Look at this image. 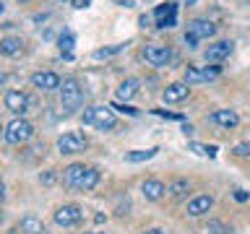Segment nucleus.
Returning <instances> with one entry per match:
<instances>
[{"instance_id":"nucleus-1","label":"nucleus","mask_w":250,"mask_h":234,"mask_svg":"<svg viewBox=\"0 0 250 234\" xmlns=\"http://www.w3.org/2000/svg\"><path fill=\"white\" fill-rule=\"evenodd\" d=\"M81 122L83 125H94L97 130H115L117 128V117L112 112V107H89V109H83V115H81Z\"/></svg>"},{"instance_id":"nucleus-2","label":"nucleus","mask_w":250,"mask_h":234,"mask_svg":"<svg viewBox=\"0 0 250 234\" xmlns=\"http://www.w3.org/2000/svg\"><path fill=\"white\" fill-rule=\"evenodd\" d=\"M58 91H60V104L65 112H76V109L83 104V89H81V83H78V78H73V76L62 78Z\"/></svg>"},{"instance_id":"nucleus-3","label":"nucleus","mask_w":250,"mask_h":234,"mask_svg":"<svg viewBox=\"0 0 250 234\" xmlns=\"http://www.w3.org/2000/svg\"><path fill=\"white\" fill-rule=\"evenodd\" d=\"M34 138V125H31L29 120H23V117H16V120H11L5 125V140L8 143H26V140Z\"/></svg>"},{"instance_id":"nucleus-4","label":"nucleus","mask_w":250,"mask_h":234,"mask_svg":"<svg viewBox=\"0 0 250 234\" xmlns=\"http://www.w3.org/2000/svg\"><path fill=\"white\" fill-rule=\"evenodd\" d=\"M86 146H89V140H86L83 133H65V136L58 138V151L60 154H81L86 151Z\"/></svg>"},{"instance_id":"nucleus-5","label":"nucleus","mask_w":250,"mask_h":234,"mask_svg":"<svg viewBox=\"0 0 250 234\" xmlns=\"http://www.w3.org/2000/svg\"><path fill=\"white\" fill-rule=\"evenodd\" d=\"M219 73H222V68L219 65H211V68H185V76H183V81L188 86H193V83H206V81H214V78H219Z\"/></svg>"},{"instance_id":"nucleus-6","label":"nucleus","mask_w":250,"mask_h":234,"mask_svg":"<svg viewBox=\"0 0 250 234\" xmlns=\"http://www.w3.org/2000/svg\"><path fill=\"white\" fill-rule=\"evenodd\" d=\"M83 218V211L81 206H76V203H68V206H60L58 211H55V224L58 226H76L78 221Z\"/></svg>"},{"instance_id":"nucleus-7","label":"nucleus","mask_w":250,"mask_h":234,"mask_svg":"<svg viewBox=\"0 0 250 234\" xmlns=\"http://www.w3.org/2000/svg\"><path fill=\"white\" fill-rule=\"evenodd\" d=\"M144 60L154 68H162L172 60V52H169V47H164V44H146L144 47Z\"/></svg>"},{"instance_id":"nucleus-8","label":"nucleus","mask_w":250,"mask_h":234,"mask_svg":"<svg viewBox=\"0 0 250 234\" xmlns=\"http://www.w3.org/2000/svg\"><path fill=\"white\" fill-rule=\"evenodd\" d=\"M232 50H234V44L229 42V39H222V42H214V44H208L206 47V62H211V65H219L222 60H227L232 55Z\"/></svg>"},{"instance_id":"nucleus-9","label":"nucleus","mask_w":250,"mask_h":234,"mask_svg":"<svg viewBox=\"0 0 250 234\" xmlns=\"http://www.w3.org/2000/svg\"><path fill=\"white\" fill-rule=\"evenodd\" d=\"M208 122L216 125V128L229 130V128H237L240 125V115L234 112V109H214V112L208 115Z\"/></svg>"},{"instance_id":"nucleus-10","label":"nucleus","mask_w":250,"mask_h":234,"mask_svg":"<svg viewBox=\"0 0 250 234\" xmlns=\"http://www.w3.org/2000/svg\"><path fill=\"white\" fill-rule=\"evenodd\" d=\"M31 83H34V89H42V91H58L62 78L52 73V70H39V73L31 76Z\"/></svg>"},{"instance_id":"nucleus-11","label":"nucleus","mask_w":250,"mask_h":234,"mask_svg":"<svg viewBox=\"0 0 250 234\" xmlns=\"http://www.w3.org/2000/svg\"><path fill=\"white\" fill-rule=\"evenodd\" d=\"M156 16V29H172L177 23V5L175 3H162L154 11Z\"/></svg>"},{"instance_id":"nucleus-12","label":"nucleus","mask_w":250,"mask_h":234,"mask_svg":"<svg viewBox=\"0 0 250 234\" xmlns=\"http://www.w3.org/2000/svg\"><path fill=\"white\" fill-rule=\"evenodd\" d=\"M29 104H31V101H29V97L23 91H16V89L13 91H5V107L11 109L13 115H26L29 112Z\"/></svg>"},{"instance_id":"nucleus-13","label":"nucleus","mask_w":250,"mask_h":234,"mask_svg":"<svg viewBox=\"0 0 250 234\" xmlns=\"http://www.w3.org/2000/svg\"><path fill=\"white\" fill-rule=\"evenodd\" d=\"M188 34H193L195 39H211L216 34V26L208 19H193L188 23Z\"/></svg>"},{"instance_id":"nucleus-14","label":"nucleus","mask_w":250,"mask_h":234,"mask_svg":"<svg viewBox=\"0 0 250 234\" xmlns=\"http://www.w3.org/2000/svg\"><path fill=\"white\" fill-rule=\"evenodd\" d=\"M211 206H214V198H211V195H195V198L188 203V216L198 218L203 214H208Z\"/></svg>"},{"instance_id":"nucleus-15","label":"nucleus","mask_w":250,"mask_h":234,"mask_svg":"<svg viewBox=\"0 0 250 234\" xmlns=\"http://www.w3.org/2000/svg\"><path fill=\"white\" fill-rule=\"evenodd\" d=\"M141 193H144L146 200H162L164 195H167V185H164L162 179H146V182L141 185Z\"/></svg>"},{"instance_id":"nucleus-16","label":"nucleus","mask_w":250,"mask_h":234,"mask_svg":"<svg viewBox=\"0 0 250 234\" xmlns=\"http://www.w3.org/2000/svg\"><path fill=\"white\" fill-rule=\"evenodd\" d=\"M188 94H190V89H188V83H185V81H180V83H169L167 89H164L162 99L167 101V104H175V101H183V99H188Z\"/></svg>"},{"instance_id":"nucleus-17","label":"nucleus","mask_w":250,"mask_h":234,"mask_svg":"<svg viewBox=\"0 0 250 234\" xmlns=\"http://www.w3.org/2000/svg\"><path fill=\"white\" fill-rule=\"evenodd\" d=\"M86 169H89V167H83V164H70V167L62 172V182H65L68 187H73V190H78V185H81Z\"/></svg>"},{"instance_id":"nucleus-18","label":"nucleus","mask_w":250,"mask_h":234,"mask_svg":"<svg viewBox=\"0 0 250 234\" xmlns=\"http://www.w3.org/2000/svg\"><path fill=\"white\" fill-rule=\"evenodd\" d=\"M21 52H23V39L21 37L0 39V55H5V58H19Z\"/></svg>"},{"instance_id":"nucleus-19","label":"nucleus","mask_w":250,"mask_h":234,"mask_svg":"<svg viewBox=\"0 0 250 234\" xmlns=\"http://www.w3.org/2000/svg\"><path fill=\"white\" fill-rule=\"evenodd\" d=\"M138 94V78H125V81L117 86V91H115V97L120 99V101H128L133 99Z\"/></svg>"},{"instance_id":"nucleus-20","label":"nucleus","mask_w":250,"mask_h":234,"mask_svg":"<svg viewBox=\"0 0 250 234\" xmlns=\"http://www.w3.org/2000/svg\"><path fill=\"white\" fill-rule=\"evenodd\" d=\"M21 232H23V234H44L42 218H37L34 214L23 216V218H21Z\"/></svg>"},{"instance_id":"nucleus-21","label":"nucleus","mask_w":250,"mask_h":234,"mask_svg":"<svg viewBox=\"0 0 250 234\" xmlns=\"http://www.w3.org/2000/svg\"><path fill=\"white\" fill-rule=\"evenodd\" d=\"M99 177H102V172L97 167H89V169H86V175H83V179H81V185H78V190H81V193L94 190V187L99 185Z\"/></svg>"},{"instance_id":"nucleus-22","label":"nucleus","mask_w":250,"mask_h":234,"mask_svg":"<svg viewBox=\"0 0 250 234\" xmlns=\"http://www.w3.org/2000/svg\"><path fill=\"white\" fill-rule=\"evenodd\" d=\"M167 193H169V198L183 200V198H188V193H190V182H188V179H175V182L167 187Z\"/></svg>"},{"instance_id":"nucleus-23","label":"nucleus","mask_w":250,"mask_h":234,"mask_svg":"<svg viewBox=\"0 0 250 234\" xmlns=\"http://www.w3.org/2000/svg\"><path fill=\"white\" fill-rule=\"evenodd\" d=\"M159 154V148H144V151H128L125 154V161L128 164H141V161H148Z\"/></svg>"},{"instance_id":"nucleus-24","label":"nucleus","mask_w":250,"mask_h":234,"mask_svg":"<svg viewBox=\"0 0 250 234\" xmlns=\"http://www.w3.org/2000/svg\"><path fill=\"white\" fill-rule=\"evenodd\" d=\"M58 44H60L62 58H70V50L76 47V37H73V31H62L60 39H58Z\"/></svg>"},{"instance_id":"nucleus-25","label":"nucleus","mask_w":250,"mask_h":234,"mask_svg":"<svg viewBox=\"0 0 250 234\" xmlns=\"http://www.w3.org/2000/svg\"><path fill=\"white\" fill-rule=\"evenodd\" d=\"M123 47H125V44H112V47H104V50H97V52H94V60H107V58H112V55H117Z\"/></svg>"},{"instance_id":"nucleus-26","label":"nucleus","mask_w":250,"mask_h":234,"mask_svg":"<svg viewBox=\"0 0 250 234\" xmlns=\"http://www.w3.org/2000/svg\"><path fill=\"white\" fill-rule=\"evenodd\" d=\"M190 151L198 156H216V146H203V143H190Z\"/></svg>"},{"instance_id":"nucleus-27","label":"nucleus","mask_w":250,"mask_h":234,"mask_svg":"<svg viewBox=\"0 0 250 234\" xmlns=\"http://www.w3.org/2000/svg\"><path fill=\"white\" fill-rule=\"evenodd\" d=\"M208 232L211 234H232L229 226L222 224V221H216V218H211V221H208Z\"/></svg>"},{"instance_id":"nucleus-28","label":"nucleus","mask_w":250,"mask_h":234,"mask_svg":"<svg viewBox=\"0 0 250 234\" xmlns=\"http://www.w3.org/2000/svg\"><path fill=\"white\" fill-rule=\"evenodd\" d=\"M68 3H70V5H73V8H76V11H86V8H89V5H91V0H68Z\"/></svg>"},{"instance_id":"nucleus-29","label":"nucleus","mask_w":250,"mask_h":234,"mask_svg":"<svg viewBox=\"0 0 250 234\" xmlns=\"http://www.w3.org/2000/svg\"><path fill=\"white\" fill-rule=\"evenodd\" d=\"M234 154L237 156H250V143H237L234 146Z\"/></svg>"},{"instance_id":"nucleus-30","label":"nucleus","mask_w":250,"mask_h":234,"mask_svg":"<svg viewBox=\"0 0 250 234\" xmlns=\"http://www.w3.org/2000/svg\"><path fill=\"white\" fill-rule=\"evenodd\" d=\"M39 182H42V185H52L55 182V172H44V175H39Z\"/></svg>"},{"instance_id":"nucleus-31","label":"nucleus","mask_w":250,"mask_h":234,"mask_svg":"<svg viewBox=\"0 0 250 234\" xmlns=\"http://www.w3.org/2000/svg\"><path fill=\"white\" fill-rule=\"evenodd\" d=\"M234 200H237V203H245V200H248V193H245V190H234Z\"/></svg>"},{"instance_id":"nucleus-32","label":"nucleus","mask_w":250,"mask_h":234,"mask_svg":"<svg viewBox=\"0 0 250 234\" xmlns=\"http://www.w3.org/2000/svg\"><path fill=\"white\" fill-rule=\"evenodd\" d=\"M156 115H162V117H169V120H180V115H172V112H164V109H154Z\"/></svg>"},{"instance_id":"nucleus-33","label":"nucleus","mask_w":250,"mask_h":234,"mask_svg":"<svg viewBox=\"0 0 250 234\" xmlns=\"http://www.w3.org/2000/svg\"><path fill=\"white\" fill-rule=\"evenodd\" d=\"M185 44L188 47H195V44H198V39H195L193 34H185Z\"/></svg>"},{"instance_id":"nucleus-34","label":"nucleus","mask_w":250,"mask_h":234,"mask_svg":"<svg viewBox=\"0 0 250 234\" xmlns=\"http://www.w3.org/2000/svg\"><path fill=\"white\" fill-rule=\"evenodd\" d=\"M141 234H164L159 226H154V229H146V232H141Z\"/></svg>"},{"instance_id":"nucleus-35","label":"nucleus","mask_w":250,"mask_h":234,"mask_svg":"<svg viewBox=\"0 0 250 234\" xmlns=\"http://www.w3.org/2000/svg\"><path fill=\"white\" fill-rule=\"evenodd\" d=\"M115 3H120V5H125V8H133V0H115Z\"/></svg>"},{"instance_id":"nucleus-36","label":"nucleus","mask_w":250,"mask_h":234,"mask_svg":"<svg viewBox=\"0 0 250 234\" xmlns=\"http://www.w3.org/2000/svg\"><path fill=\"white\" fill-rule=\"evenodd\" d=\"M3 200H5V185L0 182V203H3Z\"/></svg>"},{"instance_id":"nucleus-37","label":"nucleus","mask_w":250,"mask_h":234,"mask_svg":"<svg viewBox=\"0 0 250 234\" xmlns=\"http://www.w3.org/2000/svg\"><path fill=\"white\" fill-rule=\"evenodd\" d=\"M3 140H5V128L0 125V143H3Z\"/></svg>"},{"instance_id":"nucleus-38","label":"nucleus","mask_w":250,"mask_h":234,"mask_svg":"<svg viewBox=\"0 0 250 234\" xmlns=\"http://www.w3.org/2000/svg\"><path fill=\"white\" fill-rule=\"evenodd\" d=\"M83 234H99V232H83Z\"/></svg>"},{"instance_id":"nucleus-39","label":"nucleus","mask_w":250,"mask_h":234,"mask_svg":"<svg viewBox=\"0 0 250 234\" xmlns=\"http://www.w3.org/2000/svg\"><path fill=\"white\" fill-rule=\"evenodd\" d=\"M0 13H3V3H0Z\"/></svg>"},{"instance_id":"nucleus-40","label":"nucleus","mask_w":250,"mask_h":234,"mask_svg":"<svg viewBox=\"0 0 250 234\" xmlns=\"http://www.w3.org/2000/svg\"><path fill=\"white\" fill-rule=\"evenodd\" d=\"M21 3H23V0H21Z\"/></svg>"}]
</instances>
